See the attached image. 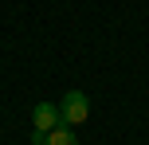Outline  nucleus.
I'll return each mask as SVG.
<instances>
[{
	"instance_id": "obj_1",
	"label": "nucleus",
	"mask_w": 149,
	"mask_h": 145,
	"mask_svg": "<svg viewBox=\"0 0 149 145\" xmlns=\"http://www.w3.org/2000/svg\"><path fill=\"white\" fill-rule=\"evenodd\" d=\"M86 114H90V98H86L82 90H67V94L59 98V118H63V126H82Z\"/></svg>"
},
{
	"instance_id": "obj_3",
	"label": "nucleus",
	"mask_w": 149,
	"mask_h": 145,
	"mask_svg": "<svg viewBox=\"0 0 149 145\" xmlns=\"http://www.w3.org/2000/svg\"><path fill=\"white\" fill-rule=\"evenodd\" d=\"M47 145H79V133H74L71 126H55V130L47 133Z\"/></svg>"
},
{
	"instance_id": "obj_4",
	"label": "nucleus",
	"mask_w": 149,
	"mask_h": 145,
	"mask_svg": "<svg viewBox=\"0 0 149 145\" xmlns=\"http://www.w3.org/2000/svg\"><path fill=\"white\" fill-rule=\"evenodd\" d=\"M31 145H47V133L43 130H31Z\"/></svg>"
},
{
	"instance_id": "obj_2",
	"label": "nucleus",
	"mask_w": 149,
	"mask_h": 145,
	"mask_svg": "<svg viewBox=\"0 0 149 145\" xmlns=\"http://www.w3.org/2000/svg\"><path fill=\"white\" fill-rule=\"evenodd\" d=\"M31 126H36V130H43V133H51L55 126H63L59 102H36V106H31Z\"/></svg>"
}]
</instances>
